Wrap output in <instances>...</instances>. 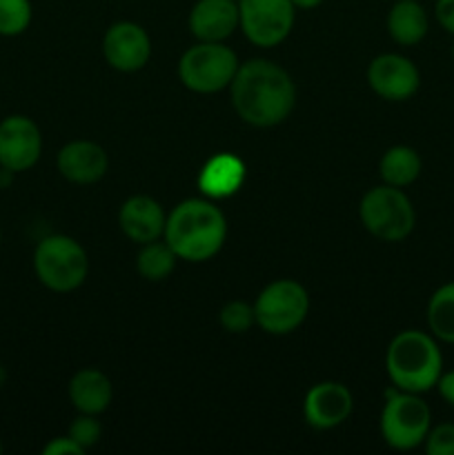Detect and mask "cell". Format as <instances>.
<instances>
[{"label": "cell", "instance_id": "cell-1", "mask_svg": "<svg viewBox=\"0 0 454 455\" xmlns=\"http://www.w3.org/2000/svg\"><path fill=\"white\" fill-rule=\"evenodd\" d=\"M231 105L252 127H276L296 105V84L280 65L254 58L239 67L230 84Z\"/></svg>", "mask_w": 454, "mask_h": 455}, {"label": "cell", "instance_id": "cell-2", "mask_svg": "<svg viewBox=\"0 0 454 455\" xmlns=\"http://www.w3.org/2000/svg\"><path fill=\"white\" fill-rule=\"evenodd\" d=\"M165 243L178 260L207 262L227 240V220L209 198L182 200L165 222Z\"/></svg>", "mask_w": 454, "mask_h": 455}, {"label": "cell", "instance_id": "cell-3", "mask_svg": "<svg viewBox=\"0 0 454 455\" xmlns=\"http://www.w3.org/2000/svg\"><path fill=\"white\" fill-rule=\"evenodd\" d=\"M385 371L392 385L409 394H427L443 373V354L432 333L408 329L392 338L385 354Z\"/></svg>", "mask_w": 454, "mask_h": 455}, {"label": "cell", "instance_id": "cell-4", "mask_svg": "<svg viewBox=\"0 0 454 455\" xmlns=\"http://www.w3.org/2000/svg\"><path fill=\"white\" fill-rule=\"evenodd\" d=\"M378 427L385 444L396 451H412L421 447L430 434L432 411L427 403H423L421 394L401 391L392 385V389L385 391Z\"/></svg>", "mask_w": 454, "mask_h": 455}, {"label": "cell", "instance_id": "cell-5", "mask_svg": "<svg viewBox=\"0 0 454 455\" xmlns=\"http://www.w3.org/2000/svg\"><path fill=\"white\" fill-rule=\"evenodd\" d=\"M36 278L56 293L76 291L87 280V251L69 235H47L36 244L34 251Z\"/></svg>", "mask_w": 454, "mask_h": 455}, {"label": "cell", "instance_id": "cell-6", "mask_svg": "<svg viewBox=\"0 0 454 455\" xmlns=\"http://www.w3.org/2000/svg\"><path fill=\"white\" fill-rule=\"evenodd\" d=\"M359 216L365 229L383 243H401L412 234L417 225L412 200L405 196L403 189L385 182L363 196Z\"/></svg>", "mask_w": 454, "mask_h": 455}, {"label": "cell", "instance_id": "cell-7", "mask_svg": "<svg viewBox=\"0 0 454 455\" xmlns=\"http://www.w3.org/2000/svg\"><path fill=\"white\" fill-rule=\"evenodd\" d=\"M239 56L223 43H196L178 60V78L194 93L227 89L239 71Z\"/></svg>", "mask_w": 454, "mask_h": 455}, {"label": "cell", "instance_id": "cell-8", "mask_svg": "<svg viewBox=\"0 0 454 455\" xmlns=\"http://www.w3.org/2000/svg\"><path fill=\"white\" fill-rule=\"evenodd\" d=\"M256 324L270 336H288L305 323L310 296L296 280L280 278L267 284L254 302Z\"/></svg>", "mask_w": 454, "mask_h": 455}, {"label": "cell", "instance_id": "cell-9", "mask_svg": "<svg viewBox=\"0 0 454 455\" xmlns=\"http://www.w3.org/2000/svg\"><path fill=\"white\" fill-rule=\"evenodd\" d=\"M239 16L245 38L256 47H276L294 29L296 7L292 0H239Z\"/></svg>", "mask_w": 454, "mask_h": 455}, {"label": "cell", "instance_id": "cell-10", "mask_svg": "<svg viewBox=\"0 0 454 455\" xmlns=\"http://www.w3.org/2000/svg\"><path fill=\"white\" fill-rule=\"evenodd\" d=\"M43 154L38 124L20 114L7 116L0 123V167L13 173L34 167Z\"/></svg>", "mask_w": 454, "mask_h": 455}, {"label": "cell", "instance_id": "cell-11", "mask_svg": "<svg viewBox=\"0 0 454 455\" xmlns=\"http://www.w3.org/2000/svg\"><path fill=\"white\" fill-rule=\"evenodd\" d=\"M368 83L377 96L390 102L409 100L421 87V74L409 58L381 53L368 67Z\"/></svg>", "mask_w": 454, "mask_h": 455}, {"label": "cell", "instance_id": "cell-12", "mask_svg": "<svg viewBox=\"0 0 454 455\" xmlns=\"http://www.w3.org/2000/svg\"><path fill=\"white\" fill-rule=\"evenodd\" d=\"M102 56L111 69L134 74L150 62L151 40L136 22H114L102 36Z\"/></svg>", "mask_w": 454, "mask_h": 455}, {"label": "cell", "instance_id": "cell-13", "mask_svg": "<svg viewBox=\"0 0 454 455\" xmlns=\"http://www.w3.org/2000/svg\"><path fill=\"white\" fill-rule=\"evenodd\" d=\"M354 409L352 391L341 382H319L307 391L303 400V416L310 427L319 431L334 429L350 418Z\"/></svg>", "mask_w": 454, "mask_h": 455}, {"label": "cell", "instance_id": "cell-14", "mask_svg": "<svg viewBox=\"0 0 454 455\" xmlns=\"http://www.w3.org/2000/svg\"><path fill=\"white\" fill-rule=\"evenodd\" d=\"M190 34L199 43H225L240 25L236 0H196L190 12Z\"/></svg>", "mask_w": 454, "mask_h": 455}, {"label": "cell", "instance_id": "cell-15", "mask_svg": "<svg viewBox=\"0 0 454 455\" xmlns=\"http://www.w3.org/2000/svg\"><path fill=\"white\" fill-rule=\"evenodd\" d=\"M58 172L74 185H93L107 173V151L92 140H71L58 151Z\"/></svg>", "mask_w": 454, "mask_h": 455}, {"label": "cell", "instance_id": "cell-16", "mask_svg": "<svg viewBox=\"0 0 454 455\" xmlns=\"http://www.w3.org/2000/svg\"><path fill=\"white\" fill-rule=\"evenodd\" d=\"M165 222H167V216L163 207L150 196H132L125 200L118 212L120 231L136 244L163 238Z\"/></svg>", "mask_w": 454, "mask_h": 455}, {"label": "cell", "instance_id": "cell-17", "mask_svg": "<svg viewBox=\"0 0 454 455\" xmlns=\"http://www.w3.org/2000/svg\"><path fill=\"white\" fill-rule=\"evenodd\" d=\"M67 395H69L71 404L78 413L101 416L109 409L114 389H111L109 378L102 371H98V369H80L69 380Z\"/></svg>", "mask_w": 454, "mask_h": 455}, {"label": "cell", "instance_id": "cell-18", "mask_svg": "<svg viewBox=\"0 0 454 455\" xmlns=\"http://www.w3.org/2000/svg\"><path fill=\"white\" fill-rule=\"evenodd\" d=\"M245 180L243 160L231 154H218L209 160L199 176V189L209 200L234 196Z\"/></svg>", "mask_w": 454, "mask_h": 455}, {"label": "cell", "instance_id": "cell-19", "mask_svg": "<svg viewBox=\"0 0 454 455\" xmlns=\"http://www.w3.org/2000/svg\"><path fill=\"white\" fill-rule=\"evenodd\" d=\"M430 29V18L418 0H394L387 13V34L396 44L414 47Z\"/></svg>", "mask_w": 454, "mask_h": 455}, {"label": "cell", "instance_id": "cell-20", "mask_svg": "<svg viewBox=\"0 0 454 455\" xmlns=\"http://www.w3.org/2000/svg\"><path fill=\"white\" fill-rule=\"evenodd\" d=\"M423 160L418 156L417 149L408 145H396L390 147V149L383 154L381 163H378V173H381V180L385 185L399 187V189H405V187L412 185L418 176H421Z\"/></svg>", "mask_w": 454, "mask_h": 455}, {"label": "cell", "instance_id": "cell-21", "mask_svg": "<svg viewBox=\"0 0 454 455\" xmlns=\"http://www.w3.org/2000/svg\"><path fill=\"white\" fill-rule=\"evenodd\" d=\"M427 327L436 340L454 345V283L441 284L430 296Z\"/></svg>", "mask_w": 454, "mask_h": 455}, {"label": "cell", "instance_id": "cell-22", "mask_svg": "<svg viewBox=\"0 0 454 455\" xmlns=\"http://www.w3.org/2000/svg\"><path fill=\"white\" fill-rule=\"evenodd\" d=\"M178 256L165 240H151V243L141 244V251L136 256V269L150 283H160L169 278V274L176 267Z\"/></svg>", "mask_w": 454, "mask_h": 455}, {"label": "cell", "instance_id": "cell-23", "mask_svg": "<svg viewBox=\"0 0 454 455\" xmlns=\"http://www.w3.org/2000/svg\"><path fill=\"white\" fill-rule=\"evenodd\" d=\"M34 7L31 0H0V36L13 38L29 29Z\"/></svg>", "mask_w": 454, "mask_h": 455}, {"label": "cell", "instance_id": "cell-24", "mask_svg": "<svg viewBox=\"0 0 454 455\" xmlns=\"http://www.w3.org/2000/svg\"><path fill=\"white\" fill-rule=\"evenodd\" d=\"M218 323L227 333H247L256 324L254 305L243 300H231L218 314Z\"/></svg>", "mask_w": 454, "mask_h": 455}, {"label": "cell", "instance_id": "cell-25", "mask_svg": "<svg viewBox=\"0 0 454 455\" xmlns=\"http://www.w3.org/2000/svg\"><path fill=\"white\" fill-rule=\"evenodd\" d=\"M69 435L76 444L87 451L92 449L93 444L101 443V435H102V425L98 422L96 416H87V413H80L74 422L69 425Z\"/></svg>", "mask_w": 454, "mask_h": 455}, {"label": "cell", "instance_id": "cell-26", "mask_svg": "<svg viewBox=\"0 0 454 455\" xmlns=\"http://www.w3.org/2000/svg\"><path fill=\"white\" fill-rule=\"evenodd\" d=\"M427 455H454V425L452 422H445V425L432 427L430 434H427L426 443Z\"/></svg>", "mask_w": 454, "mask_h": 455}, {"label": "cell", "instance_id": "cell-27", "mask_svg": "<svg viewBox=\"0 0 454 455\" xmlns=\"http://www.w3.org/2000/svg\"><path fill=\"white\" fill-rule=\"evenodd\" d=\"M45 455H80L85 453V449L80 444H76L69 435H61V438H53L52 443L45 444L43 449Z\"/></svg>", "mask_w": 454, "mask_h": 455}, {"label": "cell", "instance_id": "cell-28", "mask_svg": "<svg viewBox=\"0 0 454 455\" xmlns=\"http://www.w3.org/2000/svg\"><path fill=\"white\" fill-rule=\"evenodd\" d=\"M434 18L450 36H454V0H436Z\"/></svg>", "mask_w": 454, "mask_h": 455}, {"label": "cell", "instance_id": "cell-29", "mask_svg": "<svg viewBox=\"0 0 454 455\" xmlns=\"http://www.w3.org/2000/svg\"><path fill=\"white\" fill-rule=\"evenodd\" d=\"M434 389L439 391V395L450 404V407H454V369L452 371L441 373V378H439V382H436Z\"/></svg>", "mask_w": 454, "mask_h": 455}, {"label": "cell", "instance_id": "cell-30", "mask_svg": "<svg viewBox=\"0 0 454 455\" xmlns=\"http://www.w3.org/2000/svg\"><path fill=\"white\" fill-rule=\"evenodd\" d=\"M13 176H16V173L9 172V169H3V167H0V189H7V187L12 185Z\"/></svg>", "mask_w": 454, "mask_h": 455}, {"label": "cell", "instance_id": "cell-31", "mask_svg": "<svg viewBox=\"0 0 454 455\" xmlns=\"http://www.w3.org/2000/svg\"><path fill=\"white\" fill-rule=\"evenodd\" d=\"M292 3L296 9H314V7H319L323 0H292Z\"/></svg>", "mask_w": 454, "mask_h": 455}, {"label": "cell", "instance_id": "cell-32", "mask_svg": "<svg viewBox=\"0 0 454 455\" xmlns=\"http://www.w3.org/2000/svg\"><path fill=\"white\" fill-rule=\"evenodd\" d=\"M3 449H4V447H3V443H0V453H3Z\"/></svg>", "mask_w": 454, "mask_h": 455}, {"label": "cell", "instance_id": "cell-33", "mask_svg": "<svg viewBox=\"0 0 454 455\" xmlns=\"http://www.w3.org/2000/svg\"><path fill=\"white\" fill-rule=\"evenodd\" d=\"M452 60H454V43H452Z\"/></svg>", "mask_w": 454, "mask_h": 455}, {"label": "cell", "instance_id": "cell-34", "mask_svg": "<svg viewBox=\"0 0 454 455\" xmlns=\"http://www.w3.org/2000/svg\"><path fill=\"white\" fill-rule=\"evenodd\" d=\"M0 243H3V231H0Z\"/></svg>", "mask_w": 454, "mask_h": 455}, {"label": "cell", "instance_id": "cell-35", "mask_svg": "<svg viewBox=\"0 0 454 455\" xmlns=\"http://www.w3.org/2000/svg\"><path fill=\"white\" fill-rule=\"evenodd\" d=\"M236 3H239V0H236Z\"/></svg>", "mask_w": 454, "mask_h": 455}]
</instances>
